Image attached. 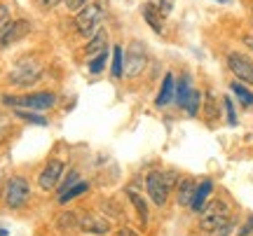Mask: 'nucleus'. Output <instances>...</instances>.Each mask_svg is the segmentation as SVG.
Masks as SVG:
<instances>
[{
	"mask_svg": "<svg viewBox=\"0 0 253 236\" xmlns=\"http://www.w3.org/2000/svg\"><path fill=\"white\" fill-rule=\"evenodd\" d=\"M75 182H78V173H75V171H71V173H68V175H66V180H63L61 185H59V190H61V192H66V190H68V187H71V185H75Z\"/></svg>",
	"mask_w": 253,
	"mask_h": 236,
	"instance_id": "c756f323",
	"label": "nucleus"
},
{
	"mask_svg": "<svg viewBox=\"0 0 253 236\" xmlns=\"http://www.w3.org/2000/svg\"><path fill=\"white\" fill-rule=\"evenodd\" d=\"M227 66H230V70H232V73H235L242 82L253 84V61L251 59H246L244 54L232 52V54L227 56Z\"/></svg>",
	"mask_w": 253,
	"mask_h": 236,
	"instance_id": "9d476101",
	"label": "nucleus"
},
{
	"mask_svg": "<svg viewBox=\"0 0 253 236\" xmlns=\"http://www.w3.org/2000/svg\"><path fill=\"white\" fill-rule=\"evenodd\" d=\"M185 110H188V115H192V117L197 115V110H199V91L197 89L192 91V96L188 99V103H185Z\"/></svg>",
	"mask_w": 253,
	"mask_h": 236,
	"instance_id": "a878e982",
	"label": "nucleus"
},
{
	"mask_svg": "<svg viewBox=\"0 0 253 236\" xmlns=\"http://www.w3.org/2000/svg\"><path fill=\"white\" fill-rule=\"evenodd\" d=\"M244 42H246V47H251L253 49V37H244Z\"/></svg>",
	"mask_w": 253,
	"mask_h": 236,
	"instance_id": "f704fd0d",
	"label": "nucleus"
},
{
	"mask_svg": "<svg viewBox=\"0 0 253 236\" xmlns=\"http://www.w3.org/2000/svg\"><path fill=\"white\" fill-rule=\"evenodd\" d=\"M230 232H232V220H230L227 225H223V227H218L216 232H211V236H227Z\"/></svg>",
	"mask_w": 253,
	"mask_h": 236,
	"instance_id": "7c9ffc66",
	"label": "nucleus"
},
{
	"mask_svg": "<svg viewBox=\"0 0 253 236\" xmlns=\"http://www.w3.org/2000/svg\"><path fill=\"white\" fill-rule=\"evenodd\" d=\"M87 190H89V182L78 180L75 185H71L66 192H61V201H59V203H68L71 199H78V197H80V194H84Z\"/></svg>",
	"mask_w": 253,
	"mask_h": 236,
	"instance_id": "6ab92c4d",
	"label": "nucleus"
},
{
	"mask_svg": "<svg viewBox=\"0 0 253 236\" xmlns=\"http://www.w3.org/2000/svg\"><path fill=\"white\" fill-rule=\"evenodd\" d=\"M192 82H190L188 75H183L181 80H178V84H176V101H178V105L181 108H185V103H188V99L192 96Z\"/></svg>",
	"mask_w": 253,
	"mask_h": 236,
	"instance_id": "dca6fc26",
	"label": "nucleus"
},
{
	"mask_svg": "<svg viewBox=\"0 0 253 236\" xmlns=\"http://www.w3.org/2000/svg\"><path fill=\"white\" fill-rule=\"evenodd\" d=\"M9 129H12V124H9V119L0 112V143H5L9 136Z\"/></svg>",
	"mask_w": 253,
	"mask_h": 236,
	"instance_id": "bb28decb",
	"label": "nucleus"
},
{
	"mask_svg": "<svg viewBox=\"0 0 253 236\" xmlns=\"http://www.w3.org/2000/svg\"><path fill=\"white\" fill-rule=\"evenodd\" d=\"M230 89L235 91V96L242 101V105H253V94L246 89L244 84H239V82H232V87Z\"/></svg>",
	"mask_w": 253,
	"mask_h": 236,
	"instance_id": "412c9836",
	"label": "nucleus"
},
{
	"mask_svg": "<svg viewBox=\"0 0 253 236\" xmlns=\"http://www.w3.org/2000/svg\"><path fill=\"white\" fill-rule=\"evenodd\" d=\"M63 2H66V7L71 12H80L84 5H89V0H63Z\"/></svg>",
	"mask_w": 253,
	"mask_h": 236,
	"instance_id": "c85d7f7f",
	"label": "nucleus"
},
{
	"mask_svg": "<svg viewBox=\"0 0 253 236\" xmlns=\"http://www.w3.org/2000/svg\"><path fill=\"white\" fill-rule=\"evenodd\" d=\"M251 232H253V215H251V218H249V222H246L244 227L239 229V234H237V236H249V234H251Z\"/></svg>",
	"mask_w": 253,
	"mask_h": 236,
	"instance_id": "2f4dec72",
	"label": "nucleus"
},
{
	"mask_svg": "<svg viewBox=\"0 0 253 236\" xmlns=\"http://www.w3.org/2000/svg\"><path fill=\"white\" fill-rule=\"evenodd\" d=\"M42 77V68L38 61L33 59H21L14 68H12V73H9V82H14L19 87H28V84H33Z\"/></svg>",
	"mask_w": 253,
	"mask_h": 236,
	"instance_id": "423d86ee",
	"label": "nucleus"
},
{
	"mask_svg": "<svg viewBox=\"0 0 253 236\" xmlns=\"http://www.w3.org/2000/svg\"><path fill=\"white\" fill-rule=\"evenodd\" d=\"M59 227H61L63 232H68V229L78 227V220H75V215H73V213H63L61 218H59Z\"/></svg>",
	"mask_w": 253,
	"mask_h": 236,
	"instance_id": "393cba45",
	"label": "nucleus"
},
{
	"mask_svg": "<svg viewBox=\"0 0 253 236\" xmlns=\"http://www.w3.org/2000/svg\"><path fill=\"white\" fill-rule=\"evenodd\" d=\"M106 49H108L106 33H103V31H96V33L89 37L87 47H84V54H87V59H94V56H99L101 52H106Z\"/></svg>",
	"mask_w": 253,
	"mask_h": 236,
	"instance_id": "ddd939ff",
	"label": "nucleus"
},
{
	"mask_svg": "<svg viewBox=\"0 0 253 236\" xmlns=\"http://www.w3.org/2000/svg\"><path fill=\"white\" fill-rule=\"evenodd\" d=\"M101 19H103V9H101V5L89 2V5H84V7L78 12V17H75V28L80 31V35L91 37L94 33H96Z\"/></svg>",
	"mask_w": 253,
	"mask_h": 236,
	"instance_id": "39448f33",
	"label": "nucleus"
},
{
	"mask_svg": "<svg viewBox=\"0 0 253 236\" xmlns=\"http://www.w3.org/2000/svg\"><path fill=\"white\" fill-rule=\"evenodd\" d=\"M173 173H160V171H153L148 173L145 178V190H148V197L153 199L155 206H164L167 203V197H169V190L173 185Z\"/></svg>",
	"mask_w": 253,
	"mask_h": 236,
	"instance_id": "20e7f679",
	"label": "nucleus"
},
{
	"mask_svg": "<svg viewBox=\"0 0 253 236\" xmlns=\"http://www.w3.org/2000/svg\"><path fill=\"white\" fill-rule=\"evenodd\" d=\"M106 64H108V49H106V52H101L99 56H94V59H89V73H91V75L103 73V68H106Z\"/></svg>",
	"mask_w": 253,
	"mask_h": 236,
	"instance_id": "4be33fe9",
	"label": "nucleus"
},
{
	"mask_svg": "<svg viewBox=\"0 0 253 236\" xmlns=\"http://www.w3.org/2000/svg\"><path fill=\"white\" fill-rule=\"evenodd\" d=\"M110 73H113V77H122V75H125V52H122V47H113Z\"/></svg>",
	"mask_w": 253,
	"mask_h": 236,
	"instance_id": "aec40b11",
	"label": "nucleus"
},
{
	"mask_svg": "<svg viewBox=\"0 0 253 236\" xmlns=\"http://www.w3.org/2000/svg\"><path fill=\"white\" fill-rule=\"evenodd\" d=\"M5 190V182H2V171H0V192Z\"/></svg>",
	"mask_w": 253,
	"mask_h": 236,
	"instance_id": "c9c22d12",
	"label": "nucleus"
},
{
	"mask_svg": "<svg viewBox=\"0 0 253 236\" xmlns=\"http://www.w3.org/2000/svg\"><path fill=\"white\" fill-rule=\"evenodd\" d=\"M223 105H225V112H227V122H230V127H235L237 124V115H235V105H232V101L227 99H223Z\"/></svg>",
	"mask_w": 253,
	"mask_h": 236,
	"instance_id": "cd10ccee",
	"label": "nucleus"
},
{
	"mask_svg": "<svg viewBox=\"0 0 253 236\" xmlns=\"http://www.w3.org/2000/svg\"><path fill=\"white\" fill-rule=\"evenodd\" d=\"M173 96H176V82H173V75H164V82L162 87H160V94H157V99H155V103H157V108H164V105H169L173 101Z\"/></svg>",
	"mask_w": 253,
	"mask_h": 236,
	"instance_id": "f8f14e48",
	"label": "nucleus"
},
{
	"mask_svg": "<svg viewBox=\"0 0 253 236\" xmlns=\"http://www.w3.org/2000/svg\"><path fill=\"white\" fill-rule=\"evenodd\" d=\"M143 19L150 24V26H153L155 33H162V31H164V26H162L164 14L155 7V5H143Z\"/></svg>",
	"mask_w": 253,
	"mask_h": 236,
	"instance_id": "2eb2a0df",
	"label": "nucleus"
},
{
	"mask_svg": "<svg viewBox=\"0 0 253 236\" xmlns=\"http://www.w3.org/2000/svg\"><path fill=\"white\" fill-rule=\"evenodd\" d=\"M118 236H138V234H136L134 229H129V227H125V229H120V232H118Z\"/></svg>",
	"mask_w": 253,
	"mask_h": 236,
	"instance_id": "473e14b6",
	"label": "nucleus"
},
{
	"mask_svg": "<svg viewBox=\"0 0 253 236\" xmlns=\"http://www.w3.org/2000/svg\"><path fill=\"white\" fill-rule=\"evenodd\" d=\"M28 33H31V21H26V19H14L7 26V31L2 33V37H0V47L17 45L19 40H24Z\"/></svg>",
	"mask_w": 253,
	"mask_h": 236,
	"instance_id": "6e6552de",
	"label": "nucleus"
},
{
	"mask_svg": "<svg viewBox=\"0 0 253 236\" xmlns=\"http://www.w3.org/2000/svg\"><path fill=\"white\" fill-rule=\"evenodd\" d=\"M195 182L192 180H181V185H178V203L181 206H190L192 203V197H195Z\"/></svg>",
	"mask_w": 253,
	"mask_h": 236,
	"instance_id": "a211bd4d",
	"label": "nucleus"
},
{
	"mask_svg": "<svg viewBox=\"0 0 253 236\" xmlns=\"http://www.w3.org/2000/svg\"><path fill=\"white\" fill-rule=\"evenodd\" d=\"M0 236H7V229H0Z\"/></svg>",
	"mask_w": 253,
	"mask_h": 236,
	"instance_id": "e433bc0d",
	"label": "nucleus"
},
{
	"mask_svg": "<svg viewBox=\"0 0 253 236\" xmlns=\"http://www.w3.org/2000/svg\"><path fill=\"white\" fill-rule=\"evenodd\" d=\"M148 64V54H145L143 42H131L126 47V64H125V73L129 77H138L145 70Z\"/></svg>",
	"mask_w": 253,
	"mask_h": 236,
	"instance_id": "0eeeda50",
	"label": "nucleus"
},
{
	"mask_svg": "<svg viewBox=\"0 0 253 236\" xmlns=\"http://www.w3.org/2000/svg\"><path fill=\"white\" fill-rule=\"evenodd\" d=\"M63 173V162H59V159H52V162H47V166L42 169V173H40V178H38V185H40V190H54V187H59V178H61Z\"/></svg>",
	"mask_w": 253,
	"mask_h": 236,
	"instance_id": "1a4fd4ad",
	"label": "nucleus"
},
{
	"mask_svg": "<svg viewBox=\"0 0 253 236\" xmlns=\"http://www.w3.org/2000/svg\"><path fill=\"white\" fill-rule=\"evenodd\" d=\"M213 190V182L211 180H202L197 190H195V197H192V203H190V208L192 210H202L204 206L209 203V194Z\"/></svg>",
	"mask_w": 253,
	"mask_h": 236,
	"instance_id": "4468645a",
	"label": "nucleus"
},
{
	"mask_svg": "<svg viewBox=\"0 0 253 236\" xmlns=\"http://www.w3.org/2000/svg\"><path fill=\"white\" fill-rule=\"evenodd\" d=\"M9 14H12V9H9V5H0V37H2V33L7 31L9 24H12V19H9Z\"/></svg>",
	"mask_w": 253,
	"mask_h": 236,
	"instance_id": "b1692460",
	"label": "nucleus"
},
{
	"mask_svg": "<svg viewBox=\"0 0 253 236\" xmlns=\"http://www.w3.org/2000/svg\"><path fill=\"white\" fill-rule=\"evenodd\" d=\"M17 117H21L24 122H28V124H38V127H45L47 124V119L42 117V115L33 112V110H17Z\"/></svg>",
	"mask_w": 253,
	"mask_h": 236,
	"instance_id": "5701e85b",
	"label": "nucleus"
},
{
	"mask_svg": "<svg viewBox=\"0 0 253 236\" xmlns=\"http://www.w3.org/2000/svg\"><path fill=\"white\" fill-rule=\"evenodd\" d=\"M40 2H42V7L49 9V7H54V5L59 2V0H40Z\"/></svg>",
	"mask_w": 253,
	"mask_h": 236,
	"instance_id": "72a5a7b5",
	"label": "nucleus"
},
{
	"mask_svg": "<svg viewBox=\"0 0 253 236\" xmlns=\"http://www.w3.org/2000/svg\"><path fill=\"white\" fill-rule=\"evenodd\" d=\"M2 199H5V206L12 210L24 208L31 199V185L24 175H14L5 182V190H2Z\"/></svg>",
	"mask_w": 253,
	"mask_h": 236,
	"instance_id": "f03ea898",
	"label": "nucleus"
},
{
	"mask_svg": "<svg viewBox=\"0 0 253 236\" xmlns=\"http://www.w3.org/2000/svg\"><path fill=\"white\" fill-rule=\"evenodd\" d=\"M78 227L82 232H89V234H108L110 232V222L96 215H84L82 220H78Z\"/></svg>",
	"mask_w": 253,
	"mask_h": 236,
	"instance_id": "9b49d317",
	"label": "nucleus"
},
{
	"mask_svg": "<svg viewBox=\"0 0 253 236\" xmlns=\"http://www.w3.org/2000/svg\"><path fill=\"white\" fill-rule=\"evenodd\" d=\"M2 103L17 110H33V112H45L54 108L56 96L49 91H36V94H24V96H2Z\"/></svg>",
	"mask_w": 253,
	"mask_h": 236,
	"instance_id": "f257e3e1",
	"label": "nucleus"
},
{
	"mask_svg": "<svg viewBox=\"0 0 253 236\" xmlns=\"http://www.w3.org/2000/svg\"><path fill=\"white\" fill-rule=\"evenodd\" d=\"M218 2H225V0H218Z\"/></svg>",
	"mask_w": 253,
	"mask_h": 236,
	"instance_id": "4c0bfd02",
	"label": "nucleus"
},
{
	"mask_svg": "<svg viewBox=\"0 0 253 236\" xmlns=\"http://www.w3.org/2000/svg\"><path fill=\"white\" fill-rule=\"evenodd\" d=\"M126 194H129V199H131V203H134V208L138 210V220H141V225H148V220H150V215H148V206H145V201L141 194H136L134 190H126Z\"/></svg>",
	"mask_w": 253,
	"mask_h": 236,
	"instance_id": "f3484780",
	"label": "nucleus"
},
{
	"mask_svg": "<svg viewBox=\"0 0 253 236\" xmlns=\"http://www.w3.org/2000/svg\"><path fill=\"white\" fill-rule=\"evenodd\" d=\"M230 222V208L223 199H216V201H209V206L202 208V220H199V227L204 232H216L218 227H223Z\"/></svg>",
	"mask_w": 253,
	"mask_h": 236,
	"instance_id": "7ed1b4c3",
	"label": "nucleus"
}]
</instances>
